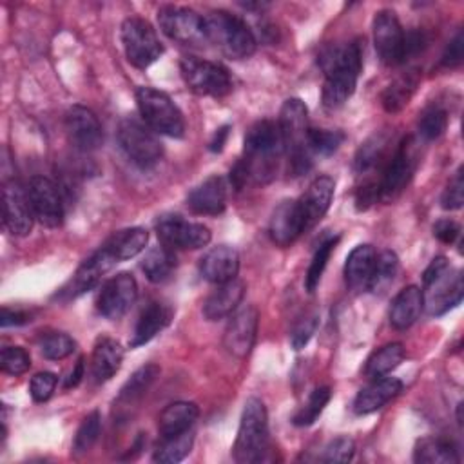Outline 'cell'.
Masks as SVG:
<instances>
[{
  "label": "cell",
  "instance_id": "obj_17",
  "mask_svg": "<svg viewBox=\"0 0 464 464\" xmlns=\"http://www.w3.org/2000/svg\"><path fill=\"white\" fill-rule=\"evenodd\" d=\"M4 201V227L13 236H27L33 228L34 214L29 203L27 188H24L18 181L7 179L2 188Z\"/></svg>",
  "mask_w": 464,
  "mask_h": 464
},
{
  "label": "cell",
  "instance_id": "obj_29",
  "mask_svg": "<svg viewBox=\"0 0 464 464\" xmlns=\"http://www.w3.org/2000/svg\"><path fill=\"white\" fill-rule=\"evenodd\" d=\"M123 362V348L116 339L102 337L92 350L91 373L96 382H105L120 370Z\"/></svg>",
  "mask_w": 464,
  "mask_h": 464
},
{
  "label": "cell",
  "instance_id": "obj_23",
  "mask_svg": "<svg viewBox=\"0 0 464 464\" xmlns=\"http://www.w3.org/2000/svg\"><path fill=\"white\" fill-rule=\"evenodd\" d=\"M402 390V382L397 377H377L370 384L359 390L353 401V411L357 415H368L384 408L392 399H395Z\"/></svg>",
  "mask_w": 464,
  "mask_h": 464
},
{
  "label": "cell",
  "instance_id": "obj_57",
  "mask_svg": "<svg viewBox=\"0 0 464 464\" xmlns=\"http://www.w3.org/2000/svg\"><path fill=\"white\" fill-rule=\"evenodd\" d=\"M450 268V261L444 257V256H437L431 259V263L426 266L424 274H422V283H428L431 281L433 277L440 276L444 270Z\"/></svg>",
  "mask_w": 464,
  "mask_h": 464
},
{
  "label": "cell",
  "instance_id": "obj_31",
  "mask_svg": "<svg viewBox=\"0 0 464 464\" xmlns=\"http://www.w3.org/2000/svg\"><path fill=\"white\" fill-rule=\"evenodd\" d=\"M199 415V408L190 401H176L170 402L158 419V430L161 437L179 435L183 431L192 430L196 419Z\"/></svg>",
  "mask_w": 464,
  "mask_h": 464
},
{
  "label": "cell",
  "instance_id": "obj_32",
  "mask_svg": "<svg viewBox=\"0 0 464 464\" xmlns=\"http://www.w3.org/2000/svg\"><path fill=\"white\" fill-rule=\"evenodd\" d=\"M413 460L419 464H457L460 457L451 440L442 437H422L415 444Z\"/></svg>",
  "mask_w": 464,
  "mask_h": 464
},
{
  "label": "cell",
  "instance_id": "obj_24",
  "mask_svg": "<svg viewBox=\"0 0 464 464\" xmlns=\"http://www.w3.org/2000/svg\"><path fill=\"white\" fill-rule=\"evenodd\" d=\"M303 234L301 216L297 208V199H285L281 201L268 223V236L277 246H290L299 236Z\"/></svg>",
  "mask_w": 464,
  "mask_h": 464
},
{
  "label": "cell",
  "instance_id": "obj_53",
  "mask_svg": "<svg viewBox=\"0 0 464 464\" xmlns=\"http://www.w3.org/2000/svg\"><path fill=\"white\" fill-rule=\"evenodd\" d=\"M433 236L446 245H451L457 241V237L460 236V225L453 219H439L433 225Z\"/></svg>",
  "mask_w": 464,
  "mask_h": 464
},
{
  "label": "cell",
  "instance_id": "obj_34",
  "mask_svg": "<svg viewBox=\"0 0 464 464\" xmlns=\"http://www.w3.org/2000/svg\"><path fill=\"white\" fill-rule=\"evenodd\" d=\"M158 375H160V366L154 362H149V364H143L141 368H138L130 375V379L121 386V390L116 397L118 408H129V406L136 404L147 393V390L152 386V382L156 381Z\"/></svg>",
  "mask_w": 464,
  "mask_h": 464
},
{
  "label": "cell",
  "instance_id": "obj_37",
  "mask_svg": "<svg viewBox=\"0 0 464 464\" xmlns=\"http://www.w3.org/2000/svg\"><path fill=\"white\" fill-rule=\"evenodd\" d=\"M402 359H404V346L401 343H388L370 355L364 366V373L370 379L388 375L392 370H395L402 362Z\"/></svg>",
  "mask_w": 464,
  "mask_h": 464
},
{
  "label": "cell",
  "instance_id": "obj_19",
  "mask_svg": "<svg viewBox=\"0 0 464 464\" xmlns=\"http://www.w3.org/2000/svg\"><path fill=\"white\" fill-rule=\"evenodd\" d=\"M65 130L69 141L82 152L96 150L103 141V130L98 116L83 105H72L67 109Z\"/></svg>",
  "mask_w": 464,
  "mask_h": 464
},
{
  "label": "cell",
  "instance_id": "obj_7",
  "mask_svg": "<svg viewBox=\"0 0 464 464\" xmlns=\"http://www.w3.org/2000/svg\"><path fill=\"white\" fill-rule=\"evenodd\" d=\"M116 136L125 156L140 169L154 167L163 156L160 140L156 138L154 130L145 125V121L127 116L120 121Z\"/></svg>",
  "mask_w": 464,
  "mask_h": 464
},
{
  "label": "cell",
  "instance_id": "obj_15",
  "mask_svg": "<svg viewBox=\"0 0 464 464\" xmlns=\"http://www.w3.org/2000/svg\"><path fill=\"white\" fill-rule=\"evenodd\" d=\"M27 196L34 219L47 227L56 228L63 221V203L58 187L45 176H33L27 183Z\"/></svg>",
  "mask_w": 464,
  "mask_h": 464
},
{
  "label": "cell",
  "instance_id": "obj_26",
  "mask_svg": "<svg viewBox=\"0 0 464 464\" xmlns=\"http://www.w3.org/2000/svg\"><path fill=\"white\" fill-rule=\"evenodd\" d=\"M172 317L170 306L160 303V301H150L141 312L136 321L132 337L129 341L130 348H138L147 344L150 339H154L169 323Z\"/></svg>",
  "mask_w": 464,
  "mask_h": 464
},
{
  "label": "cell",
  "instance_id": "obj_27",
  "mask_svg": "<svg viewBox=\"0 0 464 464\" xmlns=\"http://www.w3.org/2000/svg\"><path fill=\"white\" fill-rule=\"evenodd\" d=\"M245 295V283L232 279L218 285V288L207 297L203 304V315L208 321H219L228 317L241 303Z\"/></svg>",
  "mask_w": 464,
  "mask_h": 464
},
{
  "label": "cell",
  "instance_id": "obj_56",
  "mask_svg": "<svg viewBox=\"0 0 464 464\" xmlns=\"http://www.w3.org/2000/svg\"><path fill=\"white\" fill-rule=\"evenodd\" d=\"M230 183H232V187L236 188V190H241L248 181H250V176H248V170H246V165H245V161L239 158L236 163H234V167L230 169Z\"/></svg>",
  "mask_w": 464,
  "mask_h": 464
},
{
  "label": "cell",
  "instance_id": "obj_33",
  "mask_svg": "<svg viewBox=\"0 0 464 464\" xmlns=\"http://www.w3.org/2000/svg\"><path fill=\"white\" fill-rule=\"evenodd\" d=\"M149 241V232L143 227H130L114 232L103 246L112 254V257L120 263L138 256Z\"/></svg>",
  "mask_w": 464,
  "mask_h": 464
},
{
  "label": "cell",
  "instance_id": "obj_8",
  "mask_svg": "<svg viewBox=\"0 0 464 464\" xmlns=\"http://www.w3.org/2000/svg\"><path fill=\"white\" fill-rule=\"evenodd\" d=\"M120 36L129 63L138 69H147L163 54V45L156 34V29L145 18H125Z\"/></svg>",
  "mask_w": 464,
  "mask_h": 464
},
{
  "label": "cell",
  "instance_id": "obj_14",
  "mask_svg": "<svg viewBox=\"0 0 464 464\" xmlns=\"http://www.w3.org/2000/svg\"><path fill=\"white\" fill-rule=\"evenodd\" d=\"M138 297V283L132 274L120 272L107 279L98 292L96 308L98 312L111 321L123 317Z\"/></svg>",
  "mask_w": 464,
  "mask_h": 464
},
{
  "label": "cell",
  "instance_id": "obj_48",
  "mask_svg": "<svg viewBox=\"0 0 464 464\" xmlns=\"http://www.w3.org/2000/svg\"><path fill=\"white\" fill-rule=\"evenodd\" d=\"M355 453V442L350 437H335L323 448L321 460L330 462V464H339V462H348L353 459Z\"/></svg>",
  "mask_w": 464,
  "mask_h": 464
},
{
  "label": "cell",
  "instance_id": "obj_13",
  "mask_svg": "<svg viewBox=\"0 0 464 464\" xmlns=\"http://www.w3.org/2000/svg\"><path fill=\"white\" fill-rule=\"evenodd\" d=\"M417 167V152L410 138H406L397 150L393 152L392 160L388 161L386 169L382 170L379 185V199L392 201L395 199L410 183Z\"/></svg>",
  "mask_w": 464,
  "mask_h": 464
},
{
  "label": "cell",
  "instance_id": "obj_5",
  "mask_svg": "<svg viewBox=\"0 0 464 464\" xmlns=\"http://www.w3.org/2000/svg\"><path fill=\"white\" fill-rule=\"evenodd\" d=\"M205 24L208 44H214L225 56L245 60L256 53V34L237 14L216 9L205 16Z\"/></svg>",
  "mask_w": 464,
  "mask_h": 464
},
{
  "label": "cell",
  "instance_id": "obj_20",
  "mask_svg": "<svg viewBox=\"0 0 464 464\" xmlns=\"http://www.w3.org/2000/svg\"><path fill=\"white\" fill-rule=\"evenodd\" d=\"M334 179L330 176H319L308 185L304 194L297 199L303 232L312 230L324 218L334 199Z\"/></svg>",
  "mask_w": 464,
  "mask_h": 464
},
{
  "label": "cell",
  "instance_id": "obj_45",
  "mask_svg": "<svg viewBox=\"0 0 464 464\" xmlns=\"http://www.w3.org/2000/svg\"><path fill=\"white\" fill-rule=\"evenodd\" d=\"M344 132L343 130H334V129H308V147L312 152L321 154V156H330L334 154L344 141Z\"/></svg>",
  "mask_w": 464,
  "mask_h": 464
},
{
  "label": "cell",
  "instance_id": "obj_11",
  "mask_svg": "<svg viewBox=\"0 0 464 464\" xmlns=\"http://www.w3.org/2000/svg\"><path fill=\"white\" fill-rule=\"evenodd\" d=\"M156 234L169 248L198 250L210 243L212 232L203 223H192L179 214H163L156 219Z\"/></svg>",
  "mask_w": 464,
  "mask_h": 464
},
{
  "label": "cell",
  "instance_id": "obj_54",
  "mask_svg": "<svg viewBox=\"0 0 464 464\" xmlns=\"http://www.w3.org/2000/svg\"><path fill=\"white\" fill-rule=\"evenodd\" d=\"M379 199V185L375 181H368L364 183L355 196V203H357V210H366L370 205H373Z\"/></svg>",
  "mask_w": 464,
  "mask_h": 464
},
{
  "label": "cell",
  "instance_id": "obj_25",
  "mask_svg": "<svg viewBox=\"0 0 464 464\" xmlns=\"http://www.w3.org/2000/svg\"><path fill=\"white\" fill-rule=\"evenodd\" d=\"M239 270V254L234 246L219 245L208 250L199 261L201 276L216 285L236 279Z\"/></svg>",
  "mask_w": 464,
  "mask_h": 464
},
{
  "label": "cell",
  "instance_id": "obj_46",
  "mask_svg": "<svg viewBox=\"0 0 464 464\" xmlns=\"http://www.w3.org/2000/svg\"><path fill=\"white\" fill-rule=\"evenodd\" d=\"M100 430H102V415L100 411H91L80 424L76 435H74V442H72V451L76 455L80 453H87L94 442L100 437Z\"/></svg>",
  "mask_w": 464,
  "mask_h": 464
},
{
  "label": "cell",
  "instance_id": "obj_30",
  "mask_svg": "<svg viewBox=\"0 0 464 464\" xmlns=\"http://www.w3.org/2000/svg\"><path fill=\"white\" fill-rule=\"evenodd\" d=\"M375 248L368 243L352 248L344 263V281L352 290L368 288V281L375 265Z\"/></svg>",
  "mask_w": 464,
  "mask_h": 464
},
{
  "label": "cell",
  "instance_id": "obj_6",
  "mask_svg": "<svg viewBox=\"0 0 464 464\" xmlns=\"http://www.w3.org/2000/svg\"><path fill=\"white\" fill-rule=\"evenodd\" d=\"M136 103L145 125L163 136L169 138H183L185 134V118L179 107L172 102V98L158 91L154 87H138L136 89Z\"/></svg>",
  "mask_w": 464,
  "mask_h": 464
},
{
  "label": "cell",
  "instance_id": "obj_41",
  "mask_svg": "<svg viewBox=\"0 0 464 464\" xmlns=\"http://www.w3.org/2000/svg\"><path fill=\"white\" fill-rule=\"evenodd\" d=\"M446 127H448V112H446V109H442L439 105L426 107L420 112L419 121H417L419 136L426 141L440 138L444 134Z\"/></svg>",
  "mask_w": 464,
  "mask_h": 464
},
{
  "label": "cell",
  "instance_id": "obj_21",
  "mask_svg": "<svg viewBox=\"0 0 464 464\" xmlns=\"http://www.w3.org/2000/svg\"><path fill=\"white\" fill-rule=\"evenodd\" d=\"M118 261L112 257V254L102 245L94 254H91L76 270L72 276L69 286L62 290V294H67V297H76L92 286L100 283V279L116 265Z\"/></svg>",
  "mask_w": 464,
  "mask_h": 464
},
{
  "label": "cell",
  "instance_id": "obj_40",
  "mask_svg": "<svg viewBox=\"0 0 464 464\" xmlns=\"http://www.w3.org/2000/svg\"><path fill=\"white\" fill-rule=\"evenodd\" d=\"M337 243H339V236H330V237H326L324 241L319 243V246H317V250H315V254L310 261V266L306 270V276H304L306 292L312 294L319 286L323 272H324V268L328 265V259H330L334 248L337 246Z\"/></svg>",
  "mask_w": 464,
  "mask_h": 464
},
{
  "label": "cell",
  "instance_id": "obj_22",
  "mask_svg": "<svg viewBox=\"0 0 464 464\" xmlns=\"http://www.w3.org/2000/svg\"><path fill=\"white\" fill-rule=\"evenodd\" d=\"M187 207L199 216H218L227 207V183L221 176H210L187 196Z\"/></svg>",
  "mask_w": 464,
  "mask_h": 464
},
{
  "label": "cell",
  "instance_id": "obj_55",
  "mask_svg": "<svg viewBox=\"0 0 464 464\" xmlns=\"http://www.w3.org/2000/svg\"><path fill=\"white\" fill-rule=\"evenodd\" d=\"M27 321H31L29 314L22 312V310H11L7 306L2 308V317H0V324L2 328H7V326H20V324H25Z\"/></svg>",
  "mask_w": 464,
  "mask_h": 464
},
{
  "label": "cell",
  "instance_id": "obj_3",
  "mask_svg": "<svg viewBox=\"0 0 464 464\" xmlns=\"http://www.w3.org/2000/svg\"><path fill=\"white\" fill-rule=\"evenodd\" d=\"M277 127L288 154V170L292 176L306 174L312 167V150L308 147V109L303 100L288 98L279 112Z\"/></svg>",
  "mask_w": 464,
  "mask_h": 464
},
{
  "label": "cell",
  "instance_id": "obj_47",
  "mask_svg": "<svg viewBox=\"0 0 464 464\" xmlns=\"http://www.w3.org/2000/svg\"><path fill=\"white\" fill-rule=\"evenodd\" d=\"M31 366V357L22 346H5L0 353V368L4 373L20 375Z\"/></svg>",
  "mask_w": 464,
  "mask_h": 464
},
{
  "label": "cell",
  "instance_id": "obj_28",
  "mask_svg": "<svg viewBox=\"0 0 464 464\" xmlns=\"http://www.w3.org/2000/svg\"><path fill=\"white\" fill-rule=\"evenodd\" d=\"M422 308H424L422 290L415 285H410L393 297L390 306V324L397 330H406L419 319Z\"/></svg>",
  "mask_w": 464,
  "mask_h": 464
},
{
  "label": "cell",
  "instance_id": "obj_1",
  "mask_svg": "<svg viewBox=\"0 0 464 464\" xmlns=\"http://www.w3.org/2000/svg\"><path fill=\"white\" fill-rule=\"evenodd\" d=\"M319 65L324 72L323 85V105L328 109L341 107L355 91L361 67H362V51L359 40H353L346 45L326 47L319 54Z\"/></svg>",
  "mask_w": 464,
  "mask_h": 464
},
{
  "label": "cell",
  "instance_id": "obj_35",
  "mask_svg": "<svg viewBox=\"0 0 464 464\" xmlns=\"http://www.w3.org/2000/svg\"><path fill=\"white\" fill-rule=\"evenodd\" d=\"M419 85V71L411 69L401 76H397L381 94V103L388 112H399L408 105Z\"/></svg>",
  "mask_w": 464,
  "mask_h": 464
},
{
  "label": "cell",
  "instance_id": "obj_42",
  "mask_svg": "<svg viewBox=\"0 0 464 464\" xmlns=\"http://www.w3.org/2000/svg\"><path fill=\"white\" fill-rule=\"evenodd\" d=\"M330 397H332V392H330L328 386H317L310 393L308 401L301 406V410L294 415V419H292L294 424L295 426H310V424H314L315 419L323 413V410L328 404Z\"/></svg>",
  "mask_w": 464,
  "mask_h": 464
},
{
  "label": "cell",
  "instance_id": "obj_38",
  "mask_svg": "<svg viewBox=\"0 0 464 464\" xmlns=\"http://www.w3.org/2000/svg\"><path fill=\"white\" fill-rule=\"evenodd\" d=\"M192 444H194L192 430L183 431L179 435H172V437H161V442L156 446L152 453V460L161 464H176L190 453Z\"/></svg>",
  "mask_w": 464,
  "mask_h": 464
},
{
  "label": "cell",
  "instance_id": "obj_2",
  "mask_svg": "<svg viewBox=\"0 0 464 464\" xmlns=\"http://www.w3.org/2000/svg\"><path fill=\"white\" fill-rule=\"evenodd\" d=\"M285 152L277 121L259 120L245 134L243 161L250 181L266 185L276 178L279 158Z\"/></svg>",
  "mask_w": 464,
  "mask_h": 464
},
{
  "label": "cell",
  "instance_id": "obj_4",
  "mask_svg": "<svg viewBox=\"0 0 464 464\" xmlns=\"http://www.w3.org/2000/svg\"><path fill=\"white\" fill-rule=\"evenodd\" d=\"M270 450L268 415L261 399L250 397L245 402L237 437L232 448L234 460L239 464H254L266 459Z\"/></svg>",
  "mask_w": 464,
  "mask_h": 464
},
{
  "label": "cell",
  "instance_id": "obj_10",
  "mask_svg": "<svg viewBox=\"0 0 464 464\" xmlns=\"http://www.w3.org/2000/svg\"><path fill=\"white\" fill-rule=\"evenodd\" d=\"M160 29L174 42L183 45L208 44L205 16L181 5H163L158 11Z\"/></svg>",
  "mask_w": 464,
  "mask_h": 464
},
{
  "label": "cell",
  "instance_id": "obj_59",
  "mask_svg": "<svg viewBox=\"0 0 464 464\" xmlns=\"http://www.w3.org/2000/svg\"><path fill=\"white\" fill-rule=\"evenodd\" d=\"M83 372H85V366H83V359H78L74 368L71 370V373L65 377V382H63V388H74L80 384L82 377H83Z\"/></svg>",
  "mask_w": 464,
  "mask_h": 464
},
{
  "label": "cell",
  "instance_id": "obj_49",
  "mask_svg": "<svg viewBox=\"0 0 464 464\" xmlns=\"http://www.w3.org/2000/svg\"><path fill=\"white\" fill-rule=\"evenodd\" d=\"M319 324V315L315 312H308L304 314L292 328L290 334V344L294 350H301L308 344V341L312 339V335L315 334Z\"/></svg>",
  "mask_w": 464,
  "mask_h": 464
},
{
  "label": "cell",
  "instance_id": "obj_39",
  "mask_svg": "<svg viewBox=\"0 0 464 464\" xmlns=\"http://www.w3.org/2000/svg\"><path fill=\"white\" fill-rule=\"evenodd\" d=\"M399 270V257L392 250H382L375 256V265L372 277L368 281V290L373 294H384L393 283Z\"/></svg>",
  "mask_w": 464,
  "mask_h": 464
},
{
  "label": "cell",
  "instance_id": "obj_43",
  "mask_svg": "<svg viewBox=\"0 0 464 464\" xmlns=\"http://www.w3.org/2000/svg\"><path fill=\"white\" fill-rule=\"evenodd\" d=\"M386 136L384 134H375L372 138H368L357 150L355 160H353V169L355 172H366L372 167L377 165V161L382 158L384 149H386Z\"/></svg>",
  "mask_w": 464,
  "mask_h": 464
},
{
  "label": "cell",
  "instance_id": "obj_16",
  "mask_svg": "<svg viewBox=\"0 0 464 464\" xmlns=\"http://www.w3.org/2000/svg\"><path fill=\"white\" fill-rule=\"evenodd\" d=\"M464 294L462 274L459 270H444L440 276L424 283V306L430 315H442L460 304Z\"/></svg>",
  "mask_w": 464,
  "mask_h": 464
},
{
  "label": "cell",
  "instance_id": "obj_52",
  "mask_svg": "<svg viewBox=\"0 0 464 464\" xmlns=\"http://www.w3.org/2000/svg\"><path fill=\"white\" fill-rule=\"evenodd\" d=\"M462 56H464V34H462V31H459L446 45L440 63L444 67H457V65H460Z\"/></svg>",
  "mask_w": 464,
  "mask_h": 464
},
{
  "label": "cell",
  "instance_id": "obj_18",
  "mask_svg": "<svg viewBox=\"0 0 464 464\" xmlns=\"http://www.w3.org/2000/svg\"><path fill=\"white\" fill-rule=\"evenodd\" d=\"M257 323L259 312L252 304L243 306L230 317L223 334V346L230 355L245 359L252 352L257 334Z\"/></svg>",
  "mask_w": 464,
  "mask_h": 464
},
{
  "label": "cell",
  "instance_id": "obj_50",
  "mask_svg": "<svg viewBox=\"0 0 464 464\" xmlns=\"http://www.w3.org/2000/svg\"><path fill=\"white\" fill-rule=\"evenodd\" d=\"M56 375L51 373V372H38L31 377V382H29V393H31V399L34 402H45L54 388H56Z\"/></svg>",
  "mask_w": 464,
  "mask_h": 464
},
{
  "label": "cell",
  "instance_id": "obj_9",
  "mask_svg": "<svg viewBox=\"0 0 464 464\" xmlns=\"http://www.w3.org/2000/svg\"><path fill=\"white\" fill-rule=\"evenodd\" d=\"M179 71L187 87L199 96L223 98L232 91V78L221 63L183 56L179 60Z\"/></svg>",
  "mask_w": 464,
  "mask_h": 464
},
{
  "label": "cell",
  "instance_id": "obj_36",
  "mask_svg": "<svg viewBox=\"0 0 464 464\" xmlns=\"http://www.w3.org/2000/svg\"><path fill=\"white\" fill-rule=\"evenodd\" d=\"M174 268H176V256L172 248L165 245L152 246L150 250H147V254L141 259V270L145 277L156 285L170 279Z\"/></svg>",
  "mask_w": 464,
  "mask_h": 464
},
{
  "label": "cell",
  "instance_id": "obj_44",
  "mask_svg": "<svg viewBox=\"0 0 464 464\" xmlns=\"http://www.w3.org/2000/svg\"><path fill=\"white\" fill-rule=\"evenodd\" d=\"M40 353L49 359V361H60V359H65L67 355H71L76 348V343L71 335L63 334V332H51V334H45L40 343Z\"/></svg>",
  "mask_w": 464,
  "mask_h": 464
},
{
  "label": "cell",
  "instance_id": "obj_12",
  "mask_svg": "<svg viewBox=\"0 0 464 464\" xmlns=\"http://www.w3.org/2000/svg\"><path fill=\"white\" fill-rule=\"evenodd\" d=\"M373 45L377 56L384 65L402 63L404 58V31L397 18V13L392 9H381L373 16L372 24Z\"/></svg>",
  "mask_w": 464,
  "mask_h": 464
},
{
  "label": "cell",
  "instance_id": "obj_51",
  "mask_svg": "<svg viewBox=\"0 0 464 464\" xmlns=\"http://www.w3.org/2000/svg\"><path fill=\"white\" fill-rule=\"evenodd\" d=\"M464 203V181H462V167L455 172L453 179H450L448 187L440 196V205L446 210H459Z\"/></svg>",
  "mask_w": 464,
  "mask_h": 464
},
{
  "label": "cell",
  "instance_id": "obj_58",
  "mask_svg": "<svg viewBox=\"0 0 464 464\" xmlns=\"http://www.w3.org/2000/svg\"><path fill=\"white\" fill-rule=\"evenodd\" d=\"M228 134H230V125L219 127V129L214 132V136H212V140H210V143H208V149H210L212 152H221L223 147H225V141H227Z\"/></svg>",
  "mask_w": 464,
  "mask_h": 464
}]
</instances>
